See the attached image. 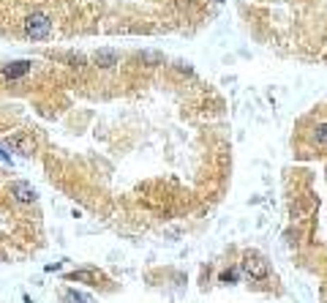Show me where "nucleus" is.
Instances as JSON below:
<instances>
[{"label": "nucleus", "mask_w": 327, "mask_h": 303, "mask_svg": "<svg viewBox=\"0 0 327 303\" xmlns=\"http://www.w3.org/2000/svg\"><path fill=\"white\" fill-rule=\"evenodd\" d=\"M49 30H52V20H49L47 14H41V11H36V14L25 17V36L33 41H41L49 36Z\"/></svg>", "instance_id": "f257e3e1"}, {"label": "nucleus", "mask_w": 327, "mask_h": 303, "mask_svg": "<svg viewBox=\"0 0 327 303\" xmlns=\"http://www.w3.org/2000/svg\"><path fill=\"white\" fill-rule=\"evenodd\" d=\"M240 273H245L248 279H267V273H270V265L264 262V257H259L256 251H248V254L243 257V262H240Z\"/></svg>", "instance_id": "f03ea898"}, {"label": "nucleus", "mask_w": 327, "mask_h": 303, "mask_svg": "<svg viewBox=\"0 0 327 303\" xmlns=\"http://www.w3.org/2000/svg\"><path fill=\"white\" fill-rule=\"evenodd\" d=\"M6 145H9L14 153H20V156H33V150H36V139H33V134H28V131L6 137Z\"/></svg>", "instance_id": "7ed1b4c3"}, {"label": "nucleus", "mask_w": 327, "mask_h": 303, "mask_svg": "<svg viewBox=\"0 0 327 303\" xmlns=\"http://www.w3.org/2000/svg\"><path fill=\"white\" fill-rule=\"evenodd\" d=\"M11 194L17 197V202H25V205H30V202H36V189L30 186V183H22V181H17V183H11Z\"/></svg>", "instance_id": "20e7f679"}, {"label": "nucleus", "mask_w": 327, "mask_h": 303, "mask_svg": "<svg viewBox=\"0 0 327 303\" xmlns=\"http://www.w3.org/2000/svg\"><path fill=\"white\" fill-rule=\"evenodd\" d=\"M30 60H14V63H6L3 66V77L6 79H20V77H25V74L30 71Z\"/></svg>", "instance_id": "39448f33"}, {"label": "nucleus", "mask_w": 327, "mask_h": 303, "mask_svg": "<svg viewBox=\"0 0 327 303\" xmlns=\"http://www.w3.org/2000/svg\"><path fill=\"white\" fill-rule=\"evenodd\" d=\"M93 60H96V66H101V69H112V66H117V52L115 49H98Z\"/></svg>", "instance_id": "423d86ee"}, {"label": "nucleus", "mask_w": 327, "mask_h": 303, "mask_svg": "<svg viewBox=\"0 0 327 303\" xmlns=\"http://www.w3.org/2000/svg\"><path fill=\"white\" fill-rule=\"evenodd\" d=\"M66 279L69 281H96L98 276L93 273V270H77V273H69Z\"/></svg>", "instance_id": "0eeeda50"}, {"label": "nucleus", "mask_w": 327, "mask_h": 303, "mask_svg": "<svg viewBox=\"0 0 327 303\" xmlns=\"http://www.w3.org/2000/svg\"><path fill=\"white\" fill-rule=\"evenodd\" d=\"M313 139H316L319 145H327V123H319V126L313 128Z\"/></svg>", "instance_id": "6e6552de"}, {"label": "nucleus", "mask_w": 327, "mask_h": 303, "mask_svg": "<svg viewBox=\"0 0 327 303\" xmlns=\"http://www.w3.org/2000/svg\"><path fill=\"white\" fill-rule=\"evenodd\" d=\"M237 279H240V270H224V273L218 276V281H221V284H234Z\"/></svg>", "instance_id": "1a4fd4ad"}, {"label": "nucleus", "mask_w": 327, "mask_h": 303, "mask_svg": "<svg viewBox=\"0 0 327 303\" xmlns=\"http://www.w3.org/2000/svg\"><path fill=\"white\" fill-rule=\"evenodd\" d=\"M66 303H85V298H82V295H77V292H69V295H66Z\"/></svg>", "instance_id": "9d476101"}]
</instances>
